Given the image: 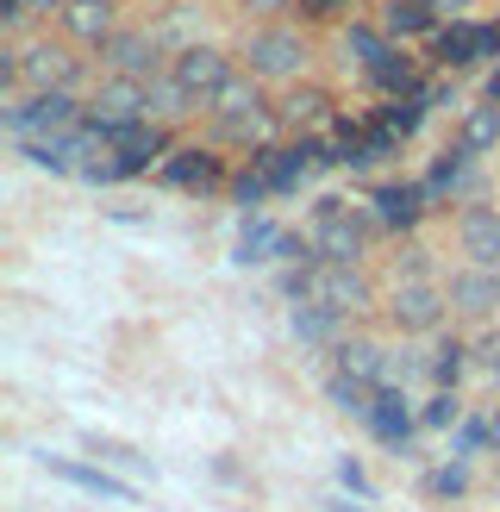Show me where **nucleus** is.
Returning a JSON list of instances; mask_svg holds the SVG:
<instances>
[{"label": "nucleus", "instance_id": "f257e3e1", "mask_svg": "<svg viewBox=\"0 0 500 512\" xmlns=\"http://www.w3.org/2000/svg\"><path fill=\"white\" fill-rule=\"evenodd\" d=\"M438 50L450 63H475V57H488V50H500V25H450L438 38Z\"/></svg>", "mask_w": 500, "mask_h": 512}, {"label": "nucleus", "instance_id": "f03ea898", "mask_svg": "<svg viewBox=\"0 0 500 512\" xmlns=\"http://www.w3.org/2000/svg\"><path fill=\"white\" fill-rule=\"evenodd\" d=\"M163 182H169V188H219L225 175H219V163H200V157H175V163L163 169Z\"/></svg>", "mask_w": 500, "mask_h": 512}, {"label": "nucleus", "instance_id": "7ed1b4c3", "mask_svg": "<svg viewBox=\"0 0 500 512\" xmlns=\"http://www.w3.org/2000/svg\"><path fill=\"white\" fill-rule=\"evenodd\" d=\"M57 475H69L75 488H88V494H113V500H132V488L113 475H94V469H75V463H57Z\"/></svg>", "mask_w": 500, "mask_h": 512}, {"label": "nucleus", "instance_id": "20e7f679", "mask_svg": "<svg viewBox=\"0 0 500 512\" xmlns=\"http://www.w3.org/2000/svg\"><path fill=\"white\" fill-rule=\"evenodd\" d=\"M425 419H432V425H450V419H457V400H432V413H425Z\"/></svg>", "mask_w": 500, "mask_h": 512}, {"label": "nucleus", "instance_id": "39448f33", "mask_svg": "<svg viewBox=\"0 0 500 512\" xmlns=\"http://www.w3.org/2000/svg\"><path fill=\"white\" fill-rule=\"evenodd\" d=\"M338 512H363V506H338Z\"/></svg>", "mask_w": 500, "mask_h": 512}, {"label": "nucleus", "instance_id": "423d86ee", "mask_svg": "<svg viewBox=\"0 0 500 512\" xmlns=\"http://www.w3.org/2000/svg\"><path fill=\"white\" fill-rule=\"evenodd\" d=\"M494 438H500V419H494Z\"/></svg>", "mask_w": 500, "mask_h": 512}]
</instances>
